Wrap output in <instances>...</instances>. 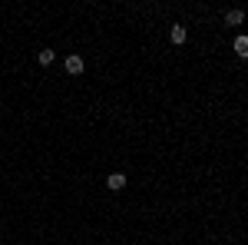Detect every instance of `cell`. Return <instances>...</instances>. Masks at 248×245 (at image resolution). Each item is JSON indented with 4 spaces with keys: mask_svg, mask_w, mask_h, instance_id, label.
I'll return each mask as SVG.
<instances>
[{
    "mask_svg": "<svg viewBox=\"0 0 248 245\" xmlns=\"http://www.w3.org/2000/svg\"><path fill=\"white\" fill-rule=\"evenodd\" d=\"M106 189H109V192H123V189H126V176H123V172H113V176L106 179Z\"/></svg>",
    "mask_w": 248,
    "mask_h": 245,
    "instance_id": "obj_4",
    "label": "cell"
},
{
    "mask_svg": "<svg viewBox=\"0 0 248 245\" xmlns=\"http://www.w3.org/2000/svg\"><path fill=\"white\" fill-rule=\"evenodd\" d=\"M37 63H40V66H50V63H53V50H40Z\"/></svg>",
    "mask_w": 248,
    "mask_h": 245,
    "instance_id": "obj_6",
    "label": "cell"
},
{
    "mask_svg": "<svg viewBox=\"0 0 248 245\" xmlns=\"http://www.w3.org/2000/svg\"><path fill=\"white\" fill-rule=\"evenodd\" d=\"M63 66H66V73H70V76H79L83 70H86V60L79 57V53H70V57L63 60Z\"/></svg>",
    "mask_w": 248,
    "mask_h": 245,
    "instance_id": "obj_1",
    "label": "cell"
},
{
    "mask_svg": "<svg viewBox=\"0 0 248 245\" xmlns=\"http://www.w3.org/2000/svg\"><path fill=\"white\" fill-rule=\"evenodd\" d=\"M242 20H245V10H242V7H238V10H229V14H225V23H229V27H238Z\"/></svg>",
    "mask_w": 248,
    "mask_h": 245,
    "instance_id": "obj_5",
    "label": "cell"
},
{
    "mask_svg": "<svg viewBox=\"0 0 248 245\" xmlns=\"http://www.w3.org/2000/svg\"><path fill=\"white\" fill-rule=\"evenodd\" d=\"M169 40L175 43V47H182V43L189 40V33H186V27H182V23H172V30H169Z\"/></svg>",
    "mask_w": 248,
    "mask_h": 245,
    "instance_id": "obj_3",
    "label": "cell"
},
{
    "mask_svg": "<svg viewBox=\"0 0 248 245\" xmlns=\"http://www.w3.org/2000/svg\"><path fill=\"white\" fill-rule=\"evenodd\" d=\"M232 50L238 53V60H248V33H238L232 40Z\"/></svg>",
    "mask_w": 248,
    "mask_h": 245,
    "instance_id": "obj_2",
    "label": "cell"
}]
</instances>
